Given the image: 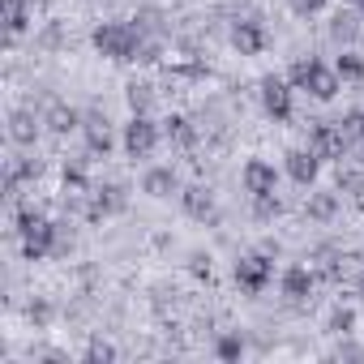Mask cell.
I'll return each mask as SVG.
<instances>
[{"instance_id":"obj_1","label":"cell","mask_w":364,"mask_h":364,"mask_svg":"<svg viewBox=\"0 0 364 364\" xmlns=\"http://www.w3.org/2000/svg\"><path fill=\"white\" fill-rule=\"evenodd\" d=\"M18 232H22V253H26L31 262L48 257V253H60V245H56V223H48L35 206H22V210H18Z\"/></svg>"},{"instance_id":"obj_2","label":"cell","mask_w":364,"mask_h":364,"mask_svg":"<svg viewBox=\"0 0 364 364\" xmlns=\"http://www.w3.org/2000/svg\"><path fill=\"white\" fill-rule=\"evenodd\" d=\"M95 48H99L107 60H137V56H141V35H137V26H129V22H103V26L95 31Z\"/></svg>"},{"instance_id":"obj_3","label":"cell","mask_w":364,"mask_h":364,"mask_svg":"<svg viewBox=\"0 0 364 364\" xmlns=\"http://www.w3.org/2000/svg\"><path fill=\"white\" fill-rule=\"evenodd\" d=\"M270 274H274V262H270L266 253H245V257L236 262V283H240V291H249V296L266 291Z\"/></svg>"},{"instance_id":"obj_4","label":"cell","mask_w":364,"mask_h":364,"mask_svg":"<svg viewBox=\"0 0 364 364\" xmlns=\"http://www.w3.org/2000/svg\"><path fill=\"white\" fill-rule=\"evenodd\" d=\"M351 141H347V133L338 129V120L334 124H313L309 129V150L326 163V159H343V150H347Z\"/></svg>"},{"instance_id":"obj_5","label":"cell","mask_w":364,"mask_h":364,"mask_svg":"<svg viewBox=\"0 0 364 364\" xmlns=\"http://www.w3.org/2000/svg\"><path fill=\"white\" fill-rule=\"evenodd\" d=\"M124 206H129V189L124 185H99V189H90L86 219H107V215H120Z\"/></svg>"},{"instance_id":"obj_6","label":"cell","mask_w":364,"mask_h":364,"mask_svg":"<svg viewBox=\"0 0 364 364\" xmlns=\"http://www.w3.org/2000/svg\"><path fill=\"white\" fill-rule=\"evenodd\" d=\"M154 146H159V129H154V120H150V116H133V120L124 124V150H129L133 159H146Z\"/></svg>"},{"instance_id":"obj_7","label":"cell","mask_w":364,"mask_h":364,"mask_svg":"<svg viewBox=\"0 0 364 364\" xmlns=\"http://www.w3.org/2000/svg\"><path fill=\"white\" fill-rule=\"evenodd\" d=\"M240 185H245V193H249V198H266V193H274L279 176H274V167H270L266 159H249V163H245V171H240Z\"/></svg>"},{"instance_id":"obj_8","label":"cell","mask_w":364,"mask_h":364,"mask_svg":"<svg viewBox=\"0 0 364 364\" xmlns=\"http://www.w3.org/2000/svg\"><path fill=\"white\" fill-rule=\"evenodd\" d=\"M262 107L274 116V120H291V86L283 77H266L262 82Z\"/></svg>"},{"instance_id":"obj_9","label":"cell","mask_w":364,"mask_h":364,"mask_svg":"<svg viewBox=\"0 0 364 364\" xmlns=\"http://www.w3.org/2000/svg\"><path fill=\"white\" fill-rule=\"evenodd\" d=\"M232 43H236L240 56H257V52L266 48V31H262V22H257V18L236 22V26H232Z\"/></svg>"},{"instance_id":"obj_10","label":"cell","mask_w":364,"mask_h":364,"mask_svg":"<svg viewBox=\"0 0 364 364\" xmlns=\"http://www.w3.org/2000/svg\"><path fill=\"white\" fill-rule=\"evenodd\" d=\"M82 133H86L90 154H107V150H112V124H107L103 112H86V116H82Z\"/></svg>"},{"instance_id":"obj_11","label":"cell","mask_w":364,"mask_h":364,"mask_svg":"<svg viewBox=\"0 0 364 364\" xmlns=\"http://www.w3.org/2000/svg\"><path fill=\"white\" fill-rule=\"evenodd\" d=\"M313 270H304V266H287L283 270V296H287V304H304L309 296H313Z\"/></svg>"},{"instance_id":"obj_12","label":"cell","mask_w":364,"mask_h":364,"mask_svg":"<svg viewBox=\"0 0 364 364\" xmlns=\"http://www.w3.org/2000/svg\"><path fill=\"white\" fill-rule=\"evenodd\" d=\"M338 82H343V77H338L334 69H326L321 60H313V69H309V86H304V90H309L313 99H321V103H326V99H334V95H338Z\"/></svg>"},{"instance_id":"obj_13","label":"cell","mask_w":364,"mask_h":364,"mask_svg":"<svg viewBox=\"0 0 364 364\" xmlns=\"http://www.w3.org/2000/svg\"><path fill=\"white\" fill-rule=\"evenodd\" d=\"M317 167H321V159L313 150H287V176L296 180V185H313Z\"/></svg>"},{"instance_id":"obj_14","label":"cell","mask_w":364,"mask_h":364,"mask_svg":"<svg viewBox=\"0 0 364 364\" xmlns=\"http://www.w3.org/2000/svg\"><path fill=\"white\" fill-rule=\"evenodd\" d=\"M180 206H185V215H193V219H215V198L202 185H193V189L180 193Z\"/></svg>"},{"instance_id":"obj_15","label":"cell","mask_w":364,"mask_h":364,"mask_svg":"<svg viewBox=\"0 0 364 364\" xmlns=\"http://www.w3.org/2000/svg\"><path fill=\"white\" fill-rule=\"evenodd\" d=\"M141 193H150V198H171V193H176V171H171V167H150V171L141 176Z\"/></svg>"},{"instance_id":"obj_16","label":"cell","mask_w":364,"mask_h":364,"mask_svg":"<svg viewBox=\"0 0 364 364\" xmlns=\"http://www.w3.org/2000/svg\"><path fill=\"white\" fill-rule=\"evenodd\" d=\"M43 124H48L52 133H73V129H82V116H77L69 103H48V112H43Z\"/></svg>"},{"instance_id":"obj_17","label":"cell","mask_w":364,"mask_h":364,"mask_svg":"<svg viewBox=\"0 0 364 364\" xmlns=\"http://www.w3.org/2000/svg\"><path fill=\"white\" fill-rule=\"evenodd\" d=\"M9 137H14L18 146H35V137H39V120H35V112L18 107V112L9 116Z\"/></svg>"},{"instance_id":"obj_18","label":"cell","mask_w":364,"mask_h":364,"mask_svg":"<svg viewBox=\"0 0 364 364\" xmlns=\"http://www.w3.org/2000/svg\"><path fill=\"white\" fill-rule=\"evenodd\" d=\"M5 26L14 39L31 26V0H5Z\"/></svg>"},{"instance_id":"obj_19","label":"cell","mask_w":364,"mask_h":364,"mask_svg":"<svg viewBox=\"0 0 364 364\" xmlns=\"http://www.w3.org/2000/svg\"><path fill=\"white\" fill-rule=\"evenodd\" d=\"M355 35H360V18L355 14H334L330 18V39L334 43H355Z\"/></svg>"},{"instance_id":"obj_20","label":"cell","mask_w":364,"mask_h":364,"mask_svg":"<svg viewBox=\"0 0 364 364\" xmlns=\"http://www.w3.org/2000/svg\"><path fill=\"white\" fill-rule=\"evenodd\" d=\"M163 124H167V141L185 146V150H189V146H198V129H193L185 116H171V120H163Z\"/></svg>"},{"instance_id":"obj_21","label":"cell","mask_w":364,"mask_h":364,"mask_svg":"<svg viewBox=\"0 0 364 364\" xmlns=\"http://www.w3.org/2000/svg\"><path fill=\"white\" fill-rule=\"evenodd\" d=\"M35 176H39V163H35V159H18V163L9 167V176H5V189H9V193H18L26 180H35Z\"/></svg>"},{"instance_id":"obj_22","label":"cell","mask_w":364,"mask_h":364,"mask_svg":"<svg viewBox=\"0 0 364 364\" xmlns=\"http://www.w3.org/2000/svg\"><path fill=\"white\" fill-rule=\"evenodd\" d=\"M334 73H338L343 82H360V77H364V56L347 48V52H343V56L334 60Z\"/></svg>"},{"instance_id":"obj_23","label":"cell","mask_w":364,"mask_h":364,"mask_svg":"<svg viewBox=\"0 0 364 364\" xmlns=\"http://www.w3.org/2000/svg\"><path fill=\"white\" fill-rule=\"evenodd\" d=\"M338 193H347L351 202H360V206H364V171L343 167V171H338Z\"/></svg>"},{"instance_id":"obj_24","label":"cell","mask_w":364,"mask_h":364,"mask_svg":"<svg viewBox=\"0 0 364 364\" xmlns=\"http://www.w3.org/2000/svg\"><path fill=\"white\" fill-rule=\"evenodd\" d=\"M334 210H338V193H313L309 198V219L326 223V219H334Z\"/></svg>"},{"instance_id":"obj_25","label":"cell","mask_w":364,"mask_h":364,"mask_svg":"<svg viewBox=\"0 0 364 364\" xmlns=\"http://www.w3.org/2000/svg\"><path fill=\"white\" fill-rule=\"evenodd\" d=\"M317 274L330 279V283H338V279H343V257H338L334 249H321V253H317Z\"/></svg>"},{"instance_id":"obj_26","label":"cell","mask_w":364,"mask_h":364,"mask_svg":"<svg viewBox=\"0 0 364 364\" xmlns=\"http://www.w3.org/2000/svg\"><path fill=\"white\" fill-rule=\"evenodd\" d=\"M215 351H219V360H240L245 355V338L240 334H219V343H215Z\"/></svg>"},{"instance_id":"obj_27","label":"cell","mask_w":364,"mask_h":364,"mask_svg":"<svg viewBox=\"0 0 364 364\" xmlns=\"http://www.w3.org/2000/svg\"><path fill=\"white\" fill-rule=\"evenodd\" d=\"M129 107H133V116H146V107H150V86H129Z\"/></svg>"},{"instance_id":"obj_28","label":"cell","mask_w":364,"mask_h":364,"mask_svg":"<svg viewBox=\"0 0 364 364\" xmlns=\"http://www.w3.org/2000/svg\"><path fill=\"white\" fill-rule=\"evenodd\" d=\"M351 326H355V313H351V309H334L330 330H334V334H351Z\"/></svg>"},{"instance_id":"obj_29","label":"cell","mask_w":364,"mask_h":364,"mask_svg":"<svg viewBox=\"0 0 364 364\" xmlns=\"http://www.w3.org/2000/svg\"><path fill=\"white\" fill-rule=\"evenodd\" d=\"M65 189H73V193H86V171H82L77 163H69V167H65Z\"/></svg>"},{"instance_id":"obj_30","label":"cell","mask_w":364,"mask_h":364,"mask_svg":"<svg viewBox=\"0 0 364 364\" xmlns=\"http://www.w3.org/2000/svg\"><path fill=\"white\" fill-rule=\"evenodd\" d=\"M309 69H313V56H309V60H296V65H291V73H287V77H291V86H300V90H304V86H309Z\"/></svg>"},{"instance_id":"obj_31","label":"cell","mask_w":364,"mask_h":364,"mask_svg":"<svg viewBox=\"0 0 364 364\" xmlns=\"http://www.w3.org/2000/svg\"><path fill=\"white\" fill-rule=\"evenodd\" d=\"M253 206H257V215H262V219H274V215H279V210H283V206H279V198H274V193H266V198H253Z\"/></svg>"},{"instance_id":"obj_32","label":"cell","mask_w":364,"mask_h":364,"mask_svg":"<svg viewBox=\"0 0 364 364\" xmlns=\"http://www.w3.org/2000/svg\"><path fill=\"white\" fill-rule=\"evenodd\" d=\"M86 360H116V347L103 343V338H95V343L86 347Z\"/></svg>"},{"instance_id":"obj_33","label":"cell","mask_w":364,"mask_h":364,"mask_svg":"<svg viewBox=\"0 0 364 364\" xmlns=\"http://www.w3.org/2000/svg\"><path fill=\"white\" fill-rule=\"evenodd\" d=\"M291 9H296L300 18H309V14H317V9H326V0H291Z\"/></svg>"},{"instance_id":"obj_34","label":"cell","mask_w":364,"mask_h":364,"mask_svg":"<svg viewBox=\"0 0 364 364\" xmlns=\"http://www.w3.org/2000/svg\"><path fill=\"white\" fill-rule=\"evenodd\" d=\"M193 274H206V279H210V257L198 253V257H193Z\"/></svg>"},{"instance_id":"obj_35","label":"cell","mask_w":364,"mask_h":364,"mask_svg":"<svg viewBox=\"0 0 364 364\" xmlns=\"http://www.w3.org/2000/svg\"><path fill=\"white\" fill-rule=\"evenodd\" d=\"M338 355H355V360H364V351H360V347H351V343H343V347H338Z\"/></svg>"},{"instance_id":"obj_36","label":"cell","mask_w":364,"mask_h":364,"mask_svg":"<svg viewBox=\"0 0 364 364\" xmlns=\"http://www.w3.org/2000/svg\"><path fill=\"white\" fill-rule=\"evenodd\" d=\"M360 296H364V274H360Z\"/></svg>"},{"instance_id":"obj_37","label":"cell","mask_w":364,"mask_h":364,"mask_svg":"<svg viewBox=\"0 0 364 364\" xmlns=\"http://www.w3.org/2000/svg\"><path fill=\"white\" fill-rule=\"evenodd\" d=\"M360 146H364V124H360Z\"/></svg>"},{"instance_id":"obj_38","label":"cell","mask_w":364,"mask_h":364,"mask_svg":"<svg viewBox=\"0 0 364 364\" xmlns=\"http://www.w3.org/2000/svg\"><path fill=\"white\" fill-rule=\"evenodd\" d=\"M355 5H360V14H364V0H355Z\"/></svg>"}]
</instances>
